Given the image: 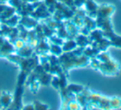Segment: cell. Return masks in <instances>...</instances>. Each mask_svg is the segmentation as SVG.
<instances>
[{
	"mask_svg": "<svg viewBox=\"0 0 121 110\" xmlns=\"http://www.w3.org/2000/svg\"><path fill=\"white\" fill-rule=\"evenodd\" d=\"M11 95L9 93H4L1 98H0V101H1V104L4 105V107H9L8 105L11 102Z\"/></svg>",
	"mask_w": 121,
	"mask_h": 110,
	"instance_id": "6da1fadb",
	"label": "cell"
}]
</instances>
